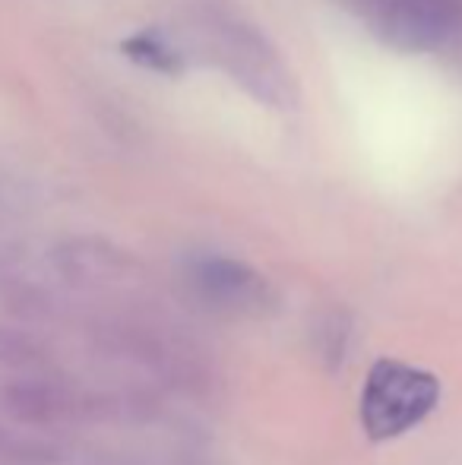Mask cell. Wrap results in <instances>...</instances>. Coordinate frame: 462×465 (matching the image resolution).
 I'll return each mask as SVG.
<instances>
[{"label": "cell", "instance_id": "1", "mask_svg": "<svg viewBox=\"0 0 462 465\" xmlns=\"http://www.w3.org/2000/svg\"><path fill=\"white\" fill-rule=\"evenodd\" d=\"M440 402V380L396 358L374 361L361 386V428L370 443H387L418 428Z\"/></svg>", "mask_w": 462, "mask_h": 465}, {"label": "cell", "instance_id": "2", "mask_svg": "<svg viewBox=\"0 0 462 465\" xmlns=\"http://www.w3.org/2000/svg\"><path fill=\"white\" fill-rule=\"evenodd\" d=\"M0 405L23 424H61L99 415V402L80 399L76 392L44 380H13L0 390Z\"/></svg>", "mask_w": 462, "mask_h": 465}, {"label": "cell", "instance_id": "3", "mask_svg": "<svg viewBox=\"0 0 462 465\" xmlns=\"http://www.w3.org/2000/svg\"><path fill=\"white\" fill-rule=\"evenodd\" d=\"M193 288L200 298L210 301L222 311H257L266 301V282L251 270L229 257H206L193 266Z\"/></svg>", "mask_w": 462, "mask_h": 465}, {"label": "cell", "instance_id": "4", "mask_svg": "<svg viewBox=\"0 0 462 465\" xmlns=\"http://www.w3.org/2000/svg\"><path fill=\"white\" fill-rule=\"evenodd\" d=\"M48 361V349L38 342L32 332H23L16 326H0V368L32 371Z\"/></svg>", "mask_w": 462, "mask_h": 465}, {"label": "cell", "instance_id": "5", "mask_svg": "<svg viewBox=\"0 0 462 465\" xmlns=\"http://www.w3.org/2000/svg\"><path fill=\"white\" fill-rule=\"evenodd\" d=\"M123 51H127V54L133 57L136 64H143V67L155 70V74H178V70H181L178 54H172V51H168L165 45L155 42V38H149V35L130 38V42L123 45Z\"/></svg>", "mask_w": 462, "mask_h": 465}, {"label": "cell", "instance_id": "6", "mask_svg": "<svg viewBox=\"0 0 462 465\" xmlns=\"http://www.w3.org/2000/svg\"><path fill=\"white\" fill-rule=\"evenodd\" d=\"M0 462H6V465H48L51 453L38 447V443L19 440V437L0 430Z\"/></svg>", "mask_w": 462, "mask_h": 465}]
</instances>
